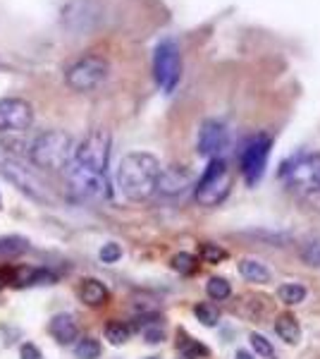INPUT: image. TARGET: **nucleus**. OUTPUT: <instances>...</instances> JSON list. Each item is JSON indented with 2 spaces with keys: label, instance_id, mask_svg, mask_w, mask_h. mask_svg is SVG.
<instances>
[{
  "label": "nucleus",
  "instance_id": "1",
  "mask_svg": "<svg viewBox=\"0 0 320 359\" xmlns=\"http://www.w3.org/2000/svg\"><path fill=\"white\" fill-rule=\"evenodd\" d=\"M160 161L148 151H132L120 161L118 187L125 199L146 201L158 192Z\"/></svg>",
  "mask_w": 320,
  "mask_h": 359
},
{
  "label": "nucleus",
  "instance_id": "2",
  "mask_svg": "<svg viewBox=\"0 0 320 359\" xmlns=\"http://www.w3.org/2000/svg\"><path fill=\"white\" fill-rule=\"evenodd\" d=\"M74 139L65 130H46L34 139L32 149H29V158L32 163L48 172L67 170V165L74 158Z\"/></svg>",
  "mask_w": 320,
  "mask_h": 359
},
{
  "label": "nucleus",
  "instance_id": "3",
  "mask_svg": "<svg viewBox=\"0 0 320 359\" xmlns=\"http://www.w3.org/2000/svg\"><path fill=\"white\" fill-rule=\"evenodd\" d=\"M232 189V172L227 168L225 158H211L203 170V175L196 182V201L201 206H218L225 201V196Z\"/></svg>",
  "mask_w": 320,
  "mask_h": 359
},
{
  "label": "nucleus",
  "instance_id": "4",
  "mask_svg": "<svg viewBox=\"0 0 320 359\" xmlns=\"http://www.w3.org/2000/svg\"><path fill=\"white\" fill-rule=\"evenodd\" d=\"M289 192L299 196L320 194V154H304L282 170Z\"/></svg>",
  "mask_w": 320,
  "mask_h": 359
},
{
  "label": "nucleus",
  "instance_id": "5",
  "mask_svg": "<svg viewBox=\"0 0 320 359\" xmlns=\"http://www.w3.org/2000/svg\"><path fill=\"white\" fill-rule=\"evenodd\" d=\"M110 74V65L106 57L91 53L79 57L77 62L67 67L65 72V82L72 91H79V94H86V91H94L98 89L103 82L108 79Z\"/></svg>",
  "mask_w": 320,
  "mask_h": 359
},
{
  "label": "nucleus",
  "instance_id": "6",
  "mask_svg": "<svg viewBox=\"0 0 320 359\" xmlns=\"http://www.w3.org/2000/svg\"><path fill=\"white\" fill-rule=\"evenodd\" d=\"M153 77L155 84L160 86V91H165V94H172L174 86L179 84V77H182V53H179L177 41L165 39V41L155 46Z\"/></svg>",
  "mask_w": 320,
  "mask_h": 359
},
{
  "label": "nucleus",
  "instance_id": "7",
  "mask_svg": "<svg viewBox=\"0 0 320 359\" xmlns=\"http://www.w3.org/2000/svg\"><path fill=\"white\" fill-rule=\"evenodd\" d=\"M110 161V132L108 130H94L89 132L81 142L74 147L72 163L81 168H89L96 172H106Z\"/></svg>",
  "mask_w": 320,
  "mask_h": 359
},
{
  "label": "nucleus",
  "instance_id": "8",
  "mask_svg": "<svg viewBox=\"0 0 320 359\" xmlns=\"http://www.w3.org/2000/svg\"><path fill=\"white\" fill-rule=\"evenodd\" d=\"M270 149H272V139L267 135H256L246 142L239 158L242 175L246 180V184L253 187L256 182H260V177H263L267 168V158H270Z\"/></svg>",
  "mask_w": 320,
  "mask_h": 359
},
{
  "label": "nucleus",
  "instance_id": "9",
  "mask_svg": "<svg viewBox=\"0 0 320 359\" xmlns=\"http://www.w3.org/2000/svg\"><path fill=\"white\" fill-rule=\"evenodd\" d=\"M67 182L72 192L84 196V199H103V196L110 194L106 172L89 170V168H81L77 163L67 165Z\"/></svg>",
  "mask_w": 320,
  "mask_h": 359
},
{
  "label": "nucleus",
  "instance_id": "10",
  "mask_svg": "<svg viewBox=\"0 0 320 359\" xmlns=\"http://www.w3.org/2000/svg\"><path fill=\"white\" fill-rule=\"evenodd\" d=\"M230 147V130H227L225 123L220 120H206L199 130V137H196V151H199L203 158H223V154Z\"/></svg>",
  "mask_w": 320,
  "mask_h": 359
},
{
  "label": "nucleus",
  "instance_id": "11",
  "mask_svg": "<svg viewBox=\"0 0 320 359\" xmlns=\"http://www.w3.org/2000/svg\"><path fill=\"white\" fill-rule=\"evenodd\" d=\"M34 123V108L25 98L0 101V132H25Z\"/></svg>",
  "mask_w": 320,
  "mask_h": 359
},
{
  "label": "nucleus",
  "instance_id": "12",
  "mask_svg": "<svg viewBox=\"0 0 320 359\" xmlns=\"http://www.w3.org/2000/svg\"><path fill=\"white\" fill-rule=\"evenodd\" d=\"M0 172H3L17 189H22L27 196H32L34 201H43V204L48 201V194L43 192V184L36 182L32 172H27L20 163H15V161H3V163H0Z\"/></svg>",
  "mask_w": 320,
  "mask_h": 359
},
{
  "label": "nucleus",
  "instance_id": "13",
  "mask_svg": "<svg viewBox=\"0 0 320 359\" xmlns=\"http://www.w3.org/2000/svg\"><path fill=\"white\" fill-rule=\"evenodd\" d=\"M5 283H13L15 287H29V285H50L55 276L43 269H32V266H17V269L3 271Z\"/></svg>",
  "mask_w": 320,
  "mask_h": 359
},
{
  "label": "nucleus",
  "instance_id": "14",
  "mask_svg": "<svg viewBox=\"0 0 320 359\" xmlns=\"http://www.w3.org/2000/svg\"><path fill=\"white\" fill-rule=\"evenodd\" d=\"M191 187V172L184 165H170V168H160L158 175V192L165 196L182 194L184 189Z\"/></svg>",
  "mask_w": 320,
  "mask_h": 359
},
{
  "label": "nucleus",
  "instance_id": "15",
  "mask_svg": "<svg viewBox=\"0 0 320 359\" xmlns=\"http://www.w3.org/2000/svg\"><path fill=\"white\" fill-rule=\"evenodd\" d=\"M48 333L53 335L55 343H60V345H72L74 340L79 338V326H77V321H74V316H72V314H57V316L50 318Z\"/></svg>",
  "mask_w": 320,
  "mask_h": 359
},
{
  "label": "nucleus",
  "instance_id": "16",
  "mask_svg": "<svg viewBox=\"0 0 320 359\" xmlns=\"http://www.w3.org/2000/svg\"><path fill=\"white\" fill-rule=\"evenodd\" d=\"M79 299L86 306H94V309H98V306H103L110 299V292L101 280H96V278H86V280H81V285H79Z\"/></svg>",
  "mask_w": 320,
  "mask_h": 359
},
{
  "label": "nucleus",
  "instance_id": "17",
  "mask_svg": "<svg viewBox=\"0 0 320 359\" xmlns=\"http://www.w3.org/2000/svg\"><path fill=\"white\" fill-rule=\"evenodd\" d=\"M275 333H277V338L284 340L287 345H299L301 343L299 321H296L294 314H287V311L275 318Z\"/></svg>",
  "mask_w": 320,
  "mask_h": 359
},
{
  "label": "nucleus",
  "instance_id": "18",
  "mask_svg": "<svg viewBox=\"0 0 320 359\" xmlns=\"http://www.w3.org/2000/svg\"><path fill=\"white\" fill-rule=\"evenodd\" d=\"M239 273L244 280L249 283H258V285H263V283H270V271H267L265 264H260L258 259H242L239 262Z\"/></svg>",
  "mask_w": 320,
  "mask_h": 359
},
{
  "label": "nucleus",
  "instance_id": "19",
  "mask_svg": "<svg viewBox=\"0 0 320 359\" xmlns=\"http://www.w3.org/2000/svg\"><path fill=\"white\" fill-rule=\"evenodd\" d=\"M277 297H280L282 304L296 306L306 299V287L301 283H282L280 290H277Z\"/></svg>",
  "mask_w": 320,
  "mask_h": 359
},
{
  "label": "nucleus",
  "instance_id": "20",
  "mask_svg": "<svg viewBox=\"0 0 320 359\" xmlns=\"http://www.w3.org/2000/svg\"><path fill=\"white\" fill-rule=\"evenodd\" d=\"M206 294L213 299V302H225V299L232 294V285L227 283V278L213 276V278H208V283H206Z\"/></svg>",
  "mask_w": 320,
  "mask_h": 359
},
{
  "label": "nucleus",
  "instance_id": "21",
  "mask_svg": "<svg viewBox=\"0 0 320 359\" xmlns=\"http://www.w3.org/2000/svg\"><path fill=\"white\" fill-rule=\"evenodd\" d=\"M103 333H106V340H110L113 345H125L132 338V328L125 321H108Z\"/></svg>",
  "mask_w": 320,
  "mask_h": 359
},
{
  "label": "nucleus",
  "instance_id": "22",
  "mask_svg": "<svg viewBox=\"0 0 320 359\" xmlns=\"http://www.w3.org/2000/svg\"><path fill=\"white\" fill-rule=\"evenodd\" d=\"M299 257H301V262L306 266H311V269H320V235L311 237V240H306L304 245H301Z\"/></svg>",
  "mask_w": 320,
  "mask_h": 359
},
{
  "label": "nucleus",
  "instance_id": "23",
  "mask_svg": "<svg viewBox=\"0 0 320 359\" xmlns=\"http://www.w3.org/2000/svg\"><path fill=\"white\" fill-rule=\"evenodd\" d=\"M27 249H29V242L25 237H20V235L0 237V254H3V257H20Z\"/></svg>",
  "mask_w": 320,
  "mask_h": 359
},
{
  "label": "nucleus",
  "instance_id": "24",
  "mask_svg": "<svg viewBox=\"0 0 320 359\" xmlns=\"http://www.w3.org/2000/svg\"><path fill=\"white\" fill-rule=\"evenodd\" d=\"M249 343H251L253 350V359H275V347L270 345V340L260 333H251L249 335Z\"/></svg>",
  "mask_w": 320,
  "mask_h": 359
},
{
  "label": "nucleus",
  "instance_id": "25",
  "mask_svg": "<svg viewBox=\"0 0 320 359\" xmlns=\"http://www.w3.org/2000/svg\"><path fill=\"white\" fill-rule=\"evenodd\" d=\"M194 316L199 318L203 326L213 328V326H218V321H220V309L213 302H199L194 306Z\"/></svg>",
  "mask_w": 320,
  "mask_h": 359
},
{
  "label": "nucleus",
  "instance_id": "26",
  "mask_svg": "<svg viewBox=\"0 0 320 359\" xmlns=\"http://www.w3.org/2000/svg\"><path fill=\"white\" fill-rule=\"evenodd\" d=\"M170 266L177 273H182V276H191L196 269H199V259L194 257V254H187V252H179V254H174L172 257V262Z\"/></svg>",
  "mask_w": 320,
  "mask_h": 359
},
{
  "label": "nucleus",
  "instance_id": "27",
  "mask_svg": "<svg viewBox=\"0 0 320 359\" xmlns=\"http://www.w3.org/2000/svg\"><path fill=\"white\" fill-rule=\"evenodd\" d=\"M74 355H77V359H98V355H101V343L96 338H81L74 345Z\"/></svg>",
  "mask_w": 320,
  "mask_h": 359
},
{
  "label": "nucleus",
  "instance_id": "28",
  "mask_svg": "<svg viewBox=\"0 0 320 359\" xmlns=\"http://www.w3.org/2000/svg\"><path fill=\"white\" fill-rule=\"evenodd\" d=\"M201 259L206 264H220L223 259H227V252L223 247L213 245V242H206V245L201 247Z\"/></svg>",
  "mask_w": 320,
  "mask_h": 359
},
{
  "label": "nucleus",
  "instance_id": "29",
  "mask_svg": "<svg viewBox=\"0 0 320 359\" xmlns=\"http://www.w3.org/2000/svg\"><path fill=\"white\" fill-rule=\"evenodd\" d=\"M98 257H101L103 264H115L122 259V247L118 242H106V245L101 247V252H98Z\"/></svg>",
  "mask_w": 320,
  "mask_h": 359
},
{
  "label": "nucleus",
  "instance_id": "30",
  "mask_svg": "<svg viewBox=\"0 0 320 359\" xmlns=\"http://www.w3.org/2000/svg\"><path fill=\"white\" fill-rule=\"evenodd\" d=\"M20 359H43V355H41V350L34 343H25L20 350Z\"/></svg>",
  "mask_w": 320,
  "mask_h": 359
},
{
  "label": "nucleus",
  "instance_id": "31",
  "mask_svg": "<svg viewBox=\"0 0 320 359\" xmlns=\"http://www.w3.org/2000/svg\"><path fill=\"white\" fill-rule=\"evenodd\" d=\"M144 335H146L148 343H160V340H162V331H160V328H148V331L144 333Z\"/></svg>",
  "mask_w": 320,
  "mask_h": 359
},
{
  "label": "nucleus",
  "instance_id": "32",
  "mask_svg": "<svg viewBox=\"0 0 320 359\" xmlns=\"http://www.w3.org/2000/svg\"><path fill=\"white\" fill-rule=\"evenodd\" d=\"M235 359H253V355H249L246 350H239V352L235 355Z\"/></svg>",
  "mask_w": 320,
  "mask_h": 359
},
{
  "label": "nucleus",
  "instance_id": "33",
  "mask_svg": "<svg viewBox=\"0 0 320 359\" xmlns=\"http://www.w3.org/2000/svg\"><path fill=\"white\" fill-rule=\"evenodd\" d=\"M5 287V278H3V273H0V290Z\"/></svg>",
  "mask_w": 320,
  "mask_h": 359
},
{
  "label": "nucleus",
  "instance_id": "34",
  "mask_svg": "<svg viewBox=\"0 0 320 359\" xmlns=\"http://www.w3.org/2000/svg\"><path fill=\"white\" fill-rule=\"evenodd\" d=\"M151 359H155V357H151Z\"/></svg>",
  "mask_w": 320,
  "mask_h": 359
}]
</instances>
